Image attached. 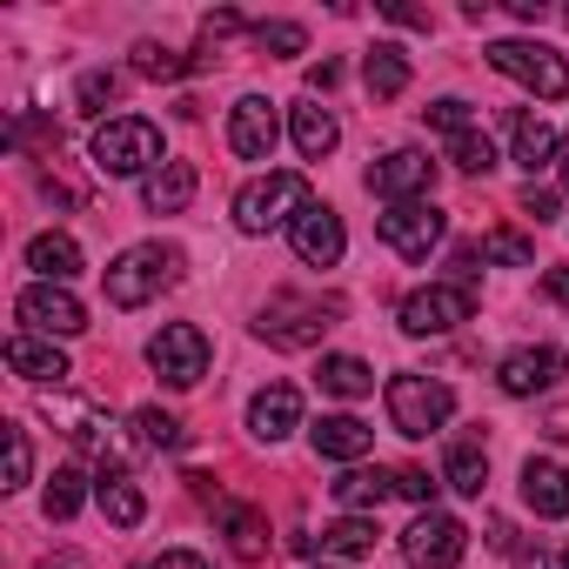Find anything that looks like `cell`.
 I'll use <instances>...</instances> for the list:
<instances>
[{
    "label": "cell",
    "instance_id": "6da1fadb",
    "mask_svg": "<svg viewBox=\"0 0 569 569\" xmlns=\"http://www.w3.org/2000/svg\"><path fill=\"white\" fill-rule=\"evenodd\" d=\"M181 268H188V254L174 241H134V248H121L108 261V274H101L108 309H148V302H161L181 281Z\"/></svg>",
    "mask_w": 569,
    "mask_h": 569
},
{
    "label": "cell",
    "instance_id": "7a4b0ae2",
    "mask_svg": "<svg viewBox=\"0 0 569 569\" xmlns=\"http://www.w3.org/2000/svg\"><path fill=\"white\" fill-rule=\"evenodd\" d=\"M309 201H316V194H309V181H302L296 168H268V174H254V181L234 194V228H241V234L296 228V214H302Z\"/></svg>",
    "mask_w": 569,
    "mask_h": 569
},
{
    "label": "cell",
    "instance_id": "3957f363",
    "mask_svg": "<svg viewBox=\"0 0 569 569\" xmlns=\"http://www.w3.org/2000/svg\"><path fill=\"white\" fill-rule=\"evenodd\" d=\"M41 422H54L68 442H81V449H94L101 462H114V469H128V456L141 449V442H128L121 429H114V416L101 409V402H81V396H61V389H48L41 396Z\"/></svg>",
    "mask_w": 569,
    "mask_h": 569
},
{
    "label": "cell",
    "instance_id": "277c9868",
    "mask_svg": "<svg viewBox=\"0 0 569 569\" xmlns=\"http://www.w3.org/2000/svg\"><path fill=\"white\" fill-rule=\"evenodd\" d=\"M168 154H161V128L148 121V114H114V121H101L94 128V168L101 174H114V181H128V174H154Z\"/></svg>",
    "mask_w": 569,
    "mask_h": 569
},
{
    "label": "cell",
    "instance_id": "5b68a950",
    "mask_svg": "<svg viewBox=\"0 0 569 569\" xmlns=\"http://www.w3.org/2000/svg\"><path fill=\"white\" fill-rule=\"evenodd\" d=\"M382 402H389V429H396V436H409V442L436 436V429L456 416V389H449V382H436V376H416V369L389 376Z\"/></svg>",
    "mask_w": 569,
    "mask_h": 569
},
{
    "label": "cell",
    "instance_id": "8992f818",
    "mask_svg": "<svg viewBox=\"0 0 569 569\" xmlns=\"http://www.w3.org/2000/svg\"><path fill=\"white\" fill-rule=\"evenodd\" d=\"M322 329H336V302H316V296H268L254 316V336L268 349H309L322 342Z\"/></svg>",
    "mask_w": 569,
    "mask_h": 569
},
{
    "label": "cell",
    "instance_id": "52a82bcc",
    "mask_svg": "<svg viewBox=\"0 0 569 569\" xmlns=\"http://www.w3.org/2000/svg\"><path fill=\"white\" fill-rule=\"evenodd\" d=\"M489 68L509 74L516 88H529L536 101H562L569 94V61L556 48H542V41H496L489 48Z\"/></svg>",
    "mask_w": 569,
    "mask_h": 569
},
{
    "label": "cell",
    "instance_id": "ba28073f",
    "mask_svg": "<svg viewBox=\"0 0 569 569\" xmlns=\"http://www.w3.org/2000/svg\"><path fill=\"white\" fill-rule=\"evenodd\" d=\"M476 316V289L469 281H429V289H416V296H402V336H449L456 322H469Z\"/></svg>",
    "mask_w": 569,
    "mask_h": 569
},
{
    "label": "cell",
    "instance_id": "9c48e42d",
    "mask_svg": "<svg viewBox=\"0 0 569 569\" xmlns=\"http://www.w3.org/2000/svg\"><path fill=\"white\" fill-rule=\"evenodd\" d=\"M14 316L28 322V336H81L88 329V309H81V296L68 289V281H28V289L14 296Z\"/></svg>",
    "mask_w": 569,
    "mask_h": 569
},
{
    "label": "cell",
    "instance_id": "30bf717a",
    "mask_svg": "<svg viewBox=\"0 0 569 569\" xmlns=\"http://www.w3.org/2000/svg\"><path fill=\"white\" fill-rule=\"evenodd\" d=\"M402 556H409V569H456V562L469 556V529H462V516H449V509H422V516L402 529Z\"/></svg>",
    "mask_w": 569,
    "mask_h": 569
},
{
    "label": "cell",
    "instance_id": "8fae6325",
    "mask_svg": "<svg viewBox=\"0 0 569 569\" xmlns=\"http://www.w3.org/2000/svg\"><path fill=\"white\" fill-rule=\"evenodd\" d=\"M148 369L168 382V389H194L208 376V336L194 322H168L154 342H148Z\"/></svg>",
    "mask_w": 569,
    "mask_h": 569
},
{
    "label": "cell",
    "instance_id": "7c38bea8",
    "mask_svg": "<svg viewBox=\"0 0 569 569\" xmlns=\"http://www.w3.org/2000/svg\"><path fill=\"white\" fill-rule=\"evenodd\" d=\"M376 234L402 254V261H429V248L442 241V208L436 201H389L376 214Z\"/></svg>",
    "mask_w": 569,
    "mask_h": 569
},
{
    "label": "cell",
    "instance_id": "4fadbf2b",
    "mask_svg": "<svg viewBox=\"0 0 569 569\" xmlns=\"http://www.w3.org/2000/svg\"><path fill=\"white\" fill-rule=\"evenodd\" d=\"M274 141H281L274 101H268V94H241V101L228 108V148H234V161H268Z\"/></svg>",
    "mask_w": 569,
    "mask_h": 569
},
{
    "label": "cell",
    "instance_id": "5bb4252c",
    "mask_svg": "<svg viewBox=\"0 0 569 569\" xmlns=\"http://www.w3.org/2000/svg\"><path fill=\"white\" fill-rule=\"evenodd\" d=\"M429 188H436L429 148H396L369 168V194H382V201H429Z\"/></svg>",
    "mask_w": 569,
    "mask_h": 569
},
{
    "label": "cell",
    "instance_id": "9a60e30c",
    "mask_svg": "<svg viewBox=\"0 0 569 569\" xmlns=\"http://www.w3.org/2000/svg\"><path fill=\"white\" fill-rule=\"evenodd\" d=\"M289 248H296V261H309V268H336L342 248H349V228H342V214H336L329 201H309V208L296 214V228H289Z\"/></svg>",
    "mask_w": 569,
    "mask_h": 569
},
{
    "label": "cell",
    "instance_id": "2e32d148",
    "mask_svg": "<svg viewBox=\"0 0 569 569\" xmlns=\"http://www.w3.org/2000/svg\"><path fill=\"white\" fill-rule=\"evenodd\" d=\"M562 382V349H549V342H529V349H509L502 362H496V389L502 396H542V389H556Z\"/></svg>",
    "mask_w": 569,
    "mask_h": 569
},
{
    "label": "cell",
    "instance_id": "e0dca14e",
    "mask_svg": "<svg viewBox=\"0 0 569 569\" xmlns=\"http://www.w3.org/2000/svg\"><path fill=\"white\" fill-rule=\"evenodd\" d=\"M296 429H302V389L296 382L254 389V402H248V436L254 442H289Z\"/></svg>",
    "mask_w": 569,
    "mask_h": 569
},
{
    "label": "cell",
    "instance_id": "ac0fdd59",
    "mask_svg": "<svg viewBox=\"0 0 569 569\" xmlns=\"http://www.w3.org/2000/svg\"><path fill=\"white\" fill-rule=\"evenodd\" d=\"M309 442H316V456H322V462H349V469H356V462L376 449V429H369L362 416H349V409H342V416L309 422Z\"/></svg>",
    "mask_w": 569,
    "mask_h": 569
},
{
    "label": "cell",
    "instance_id": "d6986e66",
    "mask_svg": "<svg viewBox=\"0 0 569 569\" xmlns=\"http://www.w3.org/2000/svg\"><path fill=\"white\" fill-rule=\"evenodd\" d=\"M214 522H221V536H228V556H234V562H268L274 536H268L261 509H248V502H214Z\"/></svg>",
    "mask_w": 569,
    "mask_h": 569
},
{
    "label": "cell",
    "instance_id": "ffe728a7",
    "mask_svg": "<svg viewBox=\"0 0 569 569\" xmlns=\"http://www.w3.org/2000/svg\"><path fill=\"white\" fill-rule=\"evenodd\" d=\"M8 369H14L21 382H54V389L74 376V369H68V356H61L48 336H28V329H21V336H8Z\"/></svg>",
    "mask_w": 569,
    "mask_h": 569
},
{
    "label": "cell",
    "instance_id": "44dd1931",
    "mask_svg": "<svg viewBox=\"0 0 569 569\" xmlns=\"http://www.w3.org/2000/svg\"><path fill=\"white\" fill-rule=\"evenodd\" d=\"M522 502H529L536 516H569V462L529 456V462H522Z\"/></svg>",
    "mask_w": 569,
    "mask_h": 569
},
{
    "label": "cell",
    "instance_id": "7402d4cb",
    "mask_svg": "<svg viewBox=\"0 0 569 569\" xmlns=\"http://www.w3.org/2000/svg\"><path fill=\"white\" fill-rule=\"evenodd\" d=\"M289 134H296V154H302V161H329L336 141H342V121H336L322 101H296V108H289Z\"/></svg>",
    "mask_w": 569,
    "mask_h": 569
},
{
    "label": "cell",
    "instance_id": "603a6c76",
    "mask_svg": "<svg viewBox=\"0 0 569 569\" xmlns=\"http://www.w3.org/2000/svg\"><path fill=\"white\" fill-rule=\"evenodd\" d=\"M194 188H201L194 161H161V168L141 181V201H148V214H181V208L194 201Z\"/></svg>",
    "mask_w": 569,
    "mask_h": 569
},
{
    "label": "cell",
    "instance_id": "cb8c5ba5",
    "mask_svg": "<svg viewBox=\"0 0 569 569\" xmlns=\"http://www.w3.org/2000/svg\"><path fill=\"white\" fill-rule=\"evenodd\" d=\"M94 502H101V516H108L114 529H141V516H148V496H141V482H134L128 469H101Z\"/></svg>",
    "mask_w": 569,
    "mask_h": 569
},
{
    "label": "cell",
    "instance_id": "d4e9b609",
    "mask_svg": "<svg viewBox=\"0 0 569 569\" xmlns=\"http://www.w3.org/2000/svg\"><path fill=\"white\" fill-rule=\"evenodd\" d=\"M28 268H34L41 281H74V274H81V241H74L68 228H48V234L28 241Z\"/></svg>",
    "mask_w": 569,
    "mask_h": 569
},
{
    "label": "cell",
    "instance_id": "484cf974",
    "mask_svg": "<svg viewBox=\"0 0 569 569\" xmlns=\"http://www.w3.org/2000/svg\"><path fill=\"white\" fill-rule=\"evenodd\" d=\"M336 502H342V516H362V509H382V496H396V469H342L336 482Z\"/></svg>",
    "mask_w": 569,
    "mask_h": 569
},
{
    "label": "cell",
    "instance_id": "4316f807",
    "mask_svg": "<svg viewBox=\"0 0 569 569\" xmlns=\"http://www.w3.org/2000/svg\"><path fill=\"white\" fill-rule=\"evenodd\" d=\"M362 81H369V94H376V101L409 94V54H402L396 41H376V48L362 54Z\"/></svg>",
    "mask_w": 569,
    "mask_h": 569
},
{
    "label": "cell",
    "instance_id": "83f0119b",
    "mask_svg": "<svg viewBox=\"0 0 569 569\" xmlns=\"http://www.w3.org/2000/svg\"><path fill=\"white\" fill-rule=\"evenodd\" d=\"M549 161H562V134H556L549 121L522 114V121H516V168H522V174L536 181V174H542Z\"/></svg>",
    "mask_w": 569,
    "mask_h": 569
},
{
    "label": "cell",
    "instance_id": "f1b7e54d",
    "mask_svg": "<svg viewBox=\"0 0 569 569\" xmlns=\"http://www.w3.org/2000/svg\"><path fill=\"white\" fill-rule=\"evenodd\" d=\"M316 382H322V396H342V402H356V396H369V389H376V369H369L362 356H322Z\"/></svg>",
    "mask_w": 569,
    "mask_h": 569
},
{
    "label": "cell",
    "instance_id": "f546056e",
    "mask_svg": "<svg viewBox=\"0 0 569 569\" xmlns=\"http://www.w3.org/2000/svg\"><path fill=\"white\" fill-rule=\"evenodd\" d=\"M442 482H449L456 496H482V489H489V456H482V442H449Z\"/></svg>",
    "mask_w": 569,
    "mask_h": 569
},
{
    "label": "cell",
    "instance_id": "4dcf8cb0",
    "mask_svg": "<svg viewBox=\"0 0 569 569\" xmlns=\"http://www.w3.org/2000/svg\"><path fill=\"white\" fill-rule=\"evenodd\" d=\"M376 536H382V529H376L369 516H336V522L322 529V556H369Z\"/></svg>",
    "mask_w": 569,
    "mask_h": 569
},
{
    "label": "cell",
    "instance_id": "1f68e13d",
    "mask_svg": "<svg viewBox=\"0 0 569 569\" xmlns=\"http://www.w3.org/2000/svg\"><path fill=\"white\" fill-rule=\"evenodd\" d=\"M81 502H88V476H81L74 462H68V469H54V476H48V496H41L48 522H68V516L81 509Z\"/></svg>",
    "mask_w": 569,
    "mask_h": 569
},
{
    "label": "cell",
    "instance_id": "d6a6232c",
    "mask_svg": "<svg viewBox=\"0 0 569 569\" xmlns=\"http://www.w3.org/2000/svg\"><path fill=\"white\" fill-rule=\"evenodd\" d=\"M134 442H141V449H181L188 429H181L168 409H134Z\"/></svg>",
    "mask_w": 569,
    "mask_h": 569
},
{
    "label": "cell",
    "instance_id": "836d02e7",
    "mask_svg": "<svg viewBox=\"0 0 569 569\" xmlns=\"http://www.w3.org/2000/svg\"><path fill=\"white\" fill-rule=\"evenodd\" d=\"M188 68H201V61H188V54H174V48H154V41L134 48V74H148V81H181Z\"/></svg>",
    "mask_w": 569,
    "mask_h": 569
},
{
    "label": "cell",
    "instance_id": "e575fe53",
    "mask_svg": "<svg viewBox=\"0 0 569 569\" xmlns=\"http://www.w3.org/2000/svg\"><path fill=\"white\" fill-rule=\"evenodd\" d=\"M482 261L529 268V261H536V241H529V234H516V228H489V234H482Z\"/></svg>",
    "mask_w": 569,
    "mask_h": 569
},
{
    "label": "cell",
    "instance_id": "d590c367",
    "mask_svg": "<svg viewBox=\"0 0 569 569\" xmlns=\"http://www.w3.org/2000/svg\"><path fill=\"white\" fill-rule=\"evenodd\" d=\"M449 168H462V174H489V168H496V148H489V134H482V128L456 134V141H449Z\"/></svg>",
    "mask_w": 569,
    "mask_h": 569
},
{
    "label": "cell",
    "instance_id": "8d00e7d4",
    "mask_svg": "<svg viewBox=\"0 0 569 569\" xmlns=\"http://www.w3.org/2000/svg\"><path fill=\"white\" fill-rule=\"evenodd\" d=\"M0 429H8V482H0V489H28L34 482V442L14 422H0Z\"/></svg>",
    "mask_w": 569,
    "mask_h": 569
},
{
    "label": "cell",
    "instance_id": "74e56055",
    "mask_svg": "<svg viewBox=\"0 0 569 569\" xmlns=\"http://www.w3.org/2000/svg\"><path fill=\"white\" fill-rule=\"evenodd\" d=\"M254 41H261V54H274V61H289V54H302V48H309V34H302L296 21H261V28H254Z\"/></svg>",
    "mask_w": 569,
    "mask_h": 569
},
{
    "label": "cell",
    "instance_id": "f35d334b",
    "mask_svg": "<svg viewBox=\"0 0 569 569\" xmlns=\"http://www.w3.org/2000/svg\"><path fill=\"white\" fill-rule=\"evenodd\" d=\"M422 114H429V128H442V134H449V141H456V134H469V128H476V108H469V101H462V94H442V101H429V108H422Z\"/></svg>",
    "mask_w": 569,
    "mask_h": 569
},
{
    "label": "cell",
    "instance_id": "ab89813d",
    "mask_svg": "<svg viewBox=\"0 0 569 569\" xmlns=\"http://www.w3.org/2000/svg\"><path fill=\"white\" fill-rule=\"evenodd\" d=\"M74 94H81V114H101V108H108V101L121 94V74H108V68H88Z\"/></svg>",
    "mask_w": 569,
    "mask_h": 569
},
{
    "label": "cell",
    "instance_id": "60d3db41",
    "mask_svg": "<svg viewBox=\"0 0 569 569\" xmlns=\"http://www.w3.org/2000/svg\"><path fill=\"white\" fill-rule=\"evenodd\" d=\"M396 496H409V502H422V509H429V502H436V482H429V469L402 462V469H396Z\"/></svg>",
    "mask_w": 569,
    "mask_h": 569
},
{
    "label": "cell",
    "instance_id": "b9f144b4",
    "mask_svg": "<svg viewBox=\"0 0 569 569\" xmlns=\"http://www.w3.org/2000/svg\"><path fill=\"white\" fill-rule=\"evenodd\" d=\"M522 214H529L536 228H549V221H556V188H536V181H529V188H522Z\"/></svg>",
    "mask_w": 569,
    "mask_h": 569
},
{
    "label": "cell",
    "instance_id": "7bdbcfd3",
    "mask_svg": "<svg viewBox=\"0 0 569 569\" xmlns=\"http://www.w3.org/2000/svg\"><path fill=\"white\" fill-rule=\"evenodd\" d=\"M201 34H208V41H228V34H241V14H208Z\"/></svg>",
    "mask_w": 569,
    "mask_h": 569
},
{
    "label": "cell",
    "instance_id": "ee69618b",
    "mask_svg": "<svg viewBox=\"0 0 569 569\" xmlns=\"http://www.w3.org/2000/svg\"><path fill=\"white\" fill-rule=\"evenodd\" d=\"M336 81H342V68H336V61H316V68H309V94H329Z\"/></svg>",
    "mask_w": 569,
    "mask_h": 569
},
{
    "label": "cell",
    "instance_id": "f6af8a7d",
    "mask_svg": "<svg viewBox=\"0 0 569 569\" xmlns=\"http://www.w3.org/2000/svg\"><path fill=\"white\" fill-rule=\"evenodd\" d=\"M148 569H208V562H201L194 549H168V556H154Z\"/></svg>",
    "mask_w": 569,
    "mask_h": 569
},
{
    "label": "cell",
    "instance_id": "bcb514c9",
    "mask_svg": "<svg viewBox=\"0 0 569 569\" xmlns=\"http://www.w3.org/2000/svg\"><path fill=\"white\" fill-rule=\"evenodd\" d=\"M542 296L569 309V268H549V274H542Z\"/></svg>",
    "mask_w": 569,
    "mask_h": 569
},
{
    "label": "cell",
    "instance_id": "7dc6e473",
    "mask_svg": "<svg viewBox=\"0 0 569 569\" xmlns=\"http://www.w3.org/2000/svg\"><path fill=\"white\" fill-rule=\"evenodd\" d=\"M516 569H549V562L542 556H516Z\"/></svg>",
    "mask_w": 569,
    "mask_h": 569
},
{
    "label": "cell",
    "instance_id": "c3c4849f",
    "mask_svg": "<svg viewBox=\"0 0 569 569\" xmlns=\"http://www.w3.org/2000/svg\"><path fill=\"white\" fill-rule=\"evenodd\" d=\"M562 188H569V134H562Z\"/></svg>",
    "mask_w": 569,
    "mask_h": 569
},
{
    "label": "cell",
    "instance_id": "681fc988",
    "mask_svg": "<svg viewBox=\"0 0 569 569\" xmlns=\"http://www.w3.org/2000/svg\"><path fill=\"white\" fill-rule=\"evenodd\" d=\"M309 569H336V562H329V556H309Z\"/></svg>",
    "mask_w": 569,
    "mask_h": 569
},
{
    "label": "cell",
    "instance_id": "f907efd6",
    "mask_svg": "<svg viewBox=\"0 0 569 569\" xmlns=\"http://www.w3.org/2000/svg\"><path fill=\"white\" fill-rule=\"evenodd\" d=\"M556 569H569V549H562V562H556Z\"/></svg>",
    "mask_w": 569,
    "mask_h": 569
}]
</instances>
